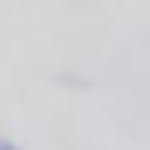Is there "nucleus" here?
<instances>
[{
  "instance_id": "obj_1",
  "label": "nucleus",
  "mask_w": 150,
  "mask_h": 150,
  "mask_svg": "<svg viewBox=\"0 0 150 150\" xmlns=\"http://www.w3.org/2000/svg\"><path fill=\"white\" fill-rule=\"evenodd\" d=\"M0 150H24V145H15V140H0Z\"/></svg>"
}]
</instances>
